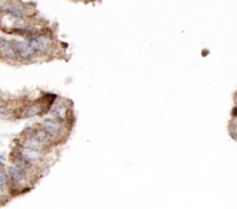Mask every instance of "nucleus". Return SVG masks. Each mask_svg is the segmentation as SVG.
<instances>
[{
  "label": "nucleus",
  "mask_w": 237,
  "mask_h": 209,
  "mask_svg": "<svg viewBox=\"0 0 237 209\" xmlns=\"http://www.w3.org/2000/svg\"><path fill=\"white\" fill-rule=\"evenodd\" d=\"M29 44L32 45V48L34 49V51L44 52L50 47V41H49V38L47 37V36L40 35V36H36V37L29 40Z\"/></svg>",
  "instance_id": "3"
},
{
  "label": "nucleus",
  "mask_w": 237,
  "mask_h": 209,
  "mask_svg": "<svg viewBox=\"0 0 237 209\" xmlns=\"http://www.w3.org/2000/svg\"><path fill=\"white\" fill-rule=\"evenodd\" d=\"M4 11L18 19H21L22 17H24V7L22 6L21 2H8L7 1V5Z\"/></svg>",
  "instance_id": "5"
},
{
  "label": "nucleus",
  "mask_w": 237,
  "mask_h": 209,
  "mask_svg": "<svg viewBox=\"0 0 237 209\" xmlns=\"http://www.w3.org/2000/svg\"><path fill=\"white\" fill-rule=\"evenodd\" d=\"M13 47L15 49V52L22 58H32L35 55V51L32 48V45L29 44V42L15 41V42H13Z\"/></svg>",
  "instance_id": "2"
},
{
  "label": "nucleus",
  "mask_w": 237,
  "mask_h": 209,
  "mask_svg": "<svg viewBox=\"0 0 237 209\" xmlns=\"http://www.w3.org/2000/svg\"><path fill=\"white\" fill-rule=\"evenodd\" d=\"M12 116V112L9 111V108H7L6 106H0V119L6 120L9 119Z\"/></svg>",
  "instance_id": "11"
},
{
  "label": "nucleus",
  "mask_w": 237,
  "mask_h": 209,
  "mask_svg": "<svg viewBox=\"0 0 237 209\" xmlns=\"http://www.w3.org/2000/svg\"><path fill=\"white\" fill-rule=\"evenodd\" d=\"M51 115L54 117V120L57 121H63L66 119V114H68V108L62 105V103H56L52 108H51Z\"/></svg>",
  "instance_id": "8"
},
{
  "label": "nucleus",
  "mask_w": 237,
  "mask_h": 209,
  "mask_svg": "<svg viewBox=\"0 0 237 209\" xmlns=\"http://www.w3.org/2000/svg\"><path fill=\"white\" fill-rule=\"evenodd\" d=\"M7 181L8 179H7L6 172L4 171L2 167H0V195L4 194L7 190Z\"/></svg>",
  "instance_id": "10"
},
{
  "label": "nucleus",
  "mask_w": 237,
  "mask_h": 209,
  "mask_svg": "<svg viewBox=\"0 0 237 209\" xmlns=\"http://www.w3.org/2000/svg\"><path fill=\"white\" fill-rule=\"evenodd\" d=\"M8 175H9V179L12 180L13 184L19 185V184H21L26 179V169H21V167L14 166V165L9 166Z\"/></svg>",
  "instance_id": "4"
},
{
  "label": "nucleus",
  "mask_w": 237,
  "mask_h": 209,
  "mask_svg": "<svg viewBox=\"0 0 237 209\" xmlns=\"http://www.w3.org/2000/svg\"><path fill=\"white\" fill-rule=\"evenodd\" d=\"M19 149L20 153L22 156V158L26 160V163L29 165V164H33V163H36L41 159V152L35 151V150H30V149H27V148H18Z\"/></svg>",
  "instance_id": "6"
},
{
  "label": "nucleus",
  "mask_w": 237,
  "mask_h": 209,
  "mask_svg": "<svg viewBox=\"0 0 237 209\" xmlns=\"http://www.w3.org/2000/svg\"><path fill=\"white\" fill-rule=\"evenodd\" d=\"M0 51L4 56H6L7 58H15L17 57V52H15V49L13 47V43H11L9 41H6V40H2L0 41Z\"/></svg>",
  "instance_id": "7"
},
{
  "label": "nucleus",
  "mask_w": 237,
  "mask_h": 209,
  "mask_svg": "<svg viewBox=\"0 0 237 209\" xmlns=\"http://www.w3.org/2000/svg\"><path fill=\"white\" fill-rule=\"evenodd\" d=\"M231 114H233V116H234V117H237V107H235V108L233 109Z\"/></svg>",
  "instance_id": "13"
},
{
  "label": "nucleus",
  "mask_w": 237,
  "mask_h": 209,
  "mask_svg": "<svg viewBox=\"0 0 237 209\" xmlns=\"http://www.w3.org/2000/svg\"><path fill=\"white\" fill-rule=\"evenodd\" d=\"M236 102H237V96H236Z\"/></svg>",
  "instance_id": "14"
},
{
  "label": "nucleus",
  "mask_w": 237,
  "mask_h": 209,
  "mask_svg": "<svg viewBox=\"0 0 237 209\" xmlns=\"http://www.w3.org/2000/svg\"><path fill=\"white\" fill-rule=\"evenodd\" d=\"M6 5H7V1H0V9H5Z\"/></svg>",
  "instance_id": "12"
},
{
  "label": "nucleus",
  "mask_w": 237,
  "mask_h": 209,
  "mask_svg": "<svg viewBox=\"0 0 237 209\" xmlns=\"http://www.w3.org/2000/svg\"><path fill=\"white\" fill-rule=\"evenodd\" d=\"M41 128L48 134L50 137H56V136H58L59 134L62 133V130H63V127H62L60 122L57 121V120H54V119L45 120V121L41 124Z\"/></svg>",
  "instance_id": "1"
},
{
  "label": "nucleus",
  "mask_w": 237,
  "mask_h": 209,
  "mask_svg": "<svg viewBox=\"0 0 237 209\" xmlns=\"http://www.w3.org/2000/svg\"><path fill=\"white\" fill-rule=\"evenodd\" d=\"M42 112V106L40 103H35V105H32L29 107H27L24 109V113H23V116L26 117H32V116H35V115L41 114Z\"/></svg>",
  "instance_id": "9"
}]
</instances>
